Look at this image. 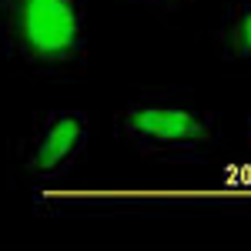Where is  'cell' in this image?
Wrapping results in <instances>:
<instances>
[{
    "label": "cell",
    "mask_w": 251,
    "mask_h": 251,
    "mask_svg": "<svg viewBox=\"0 0 251 251\" xmlns=\"http://www.w3.org/2000/svg\"><path fill=\"white\" fill-rule=\"evenodd\" d=\"M248 148H251V121H248Z\"/></svg>",
    "instance_id": "6"
},
{
    "label": "cell",
    "mask_w": 251,
    "mask_h": 251,
    "mask_svg": "<svg viewBox=\"0 0 251 251\" xmlns=\"http://www.w3.org/2000/svg\"><path fill=\"white\" fill-rule=\"evenodd\" d=\"M218 50L225 60L251 64V0H231L218 24Z\"/></svg>",
    "instance_id": "4"
},
{
    "label": "cell",
    "mask_w": 251,
    "mask_h": 251,
    "mask_svg": "<svg viewBox=\"0 0 251 251\" xmlns=\"http://www.w3.org/2000/svg\"><path fill=\"white\" fill-rule=\"evenodd\" d=\"M7 3H10V0H0V10H3V7H7Z\"/></svg>",
    "instance_id": "7"
},
{
    "label": "cell",
    "mask_w": 251,
    "mask_h": 251,
    "mask_svg": "<svg viewBox=\"0 0 251 251\" xmlns=\"http://www.w3.org/2000/svg\"><path fill=\"white\" fill-rule=\"evenodd\" d=\"M114 131L134 154L161 164H201L221 141L218 114L177 87L131 97L117 111Z\"/></svg>",
    "instance_id": "1"
},
{
    "label": "cell",
    "mask_w": 251,
    "mask_h": 251,
    "mask_svg": "<svg viewBox=\"0 0 251 251\" xmlns=\"http://www.w3.org/2000/svg\"><path fill=\"white\" fill-rule=\"evenodd\" d=\"M91 141V121L80 111H44L30 134L20 141V168L37 184H57L71 177Z\"/></svg>",
    "instance_id": "3"
},
{
    "label": "cell",
    "mask_w": 251,
    "mask_h": 251,
    "mask_svg": "<svg viewBox=\"0 0 251 251\" xmlns=\"http://www.w3.org/2000/svg\"><path fill=\"white\" fill-rule=\"evenodd\" d=\"M131 3H141V7H151V10H181L194 0H131Z\"/></svg>",
    "instance_id": "5"
},
{
    "label": "cell",
    "mask_w": 251,
    "mask_h": 251,
    "mask_svg": "<svg viewBox=\"0 0 251 251\" xmlns=\"http://www.w3.org/2000/svg\"><path fill=\"white\" fill-rule=\"evenodd\" d=\"M0 40L40 77H77L87 67V0H10L0 10Z\"/></svg>",
    "instance_id": "2"
}]
</instances>
